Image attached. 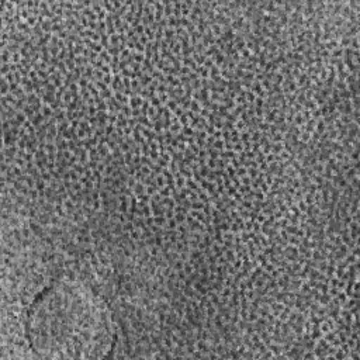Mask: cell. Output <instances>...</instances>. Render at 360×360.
Returning <instances> with one entry per match:
<instances>
[{"instance_id": "1", "label": "cell", "mask_w": 360, "mask_h": 360, "mask_svg": "<svg viewBox=\"0 0 360 360\" xmlns=\"http://www.w3.org/2000/svg\"><path fill=\"white\" fill-rule=\"evenodd\" d=\"M112 326L104 300L70 278L39 292L28 312L30 339L37 349H107Z\"/></svg>"}]
</instances>
